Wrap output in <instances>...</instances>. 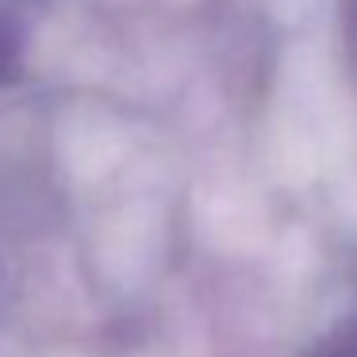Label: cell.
<instances>
[{
  "label": "cell",
  "instance_id": "6da1fadb",
  "mask_svg": "<svg viewBox=\"0 0 357 357\" xmlns=\"http://www.w3.org/2000/svg\"><path fill=\"white\" fill-rule=\"evenodd\" d=\"M315 357H357V323H349L338 338H331Z\"/></svg>",
  "mask_w": 357,
  "mask_h": 357
}]
</instances>
